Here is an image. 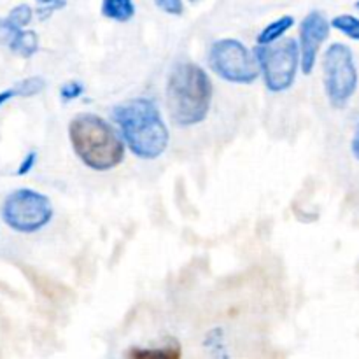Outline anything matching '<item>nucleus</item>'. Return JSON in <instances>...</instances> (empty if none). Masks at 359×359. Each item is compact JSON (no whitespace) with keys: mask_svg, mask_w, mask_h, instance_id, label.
<instances>
[{"mask_svg":"<svg viewBox=\"0 0 359 359\" xmlns=\"http://www.w3.org/2000/svg\"><path fill=\"white\" fill-rule=\"evenodd\" d=\"M112 118L121 130L123 140L135 156L156 160L165 153L170 135L154 102L133 98L116 105Z\"/></svg>","mask_w":359,"mask_h":359,"instance_id":"f257e3e1","label":"nucleus"},{"mask_svg":"<svg viewBox=\"0 0 359 359\" xmlns=\"http://www.w3.org/2000/svg\"><path fill=\"white\" fill-rule=\"evenodd\" d=\"M70 144L76 156L91 170L105 172L125 158V142L104 118L83 112L69 125Z\"/></svg>","mask_w":359,"mask_h":359,"instance_id":"f03ea898","label":"nucleus"},{"mask_svg":"<svg viewBox=\"0 0 359 359\" xmlns=\"http://www.w3.org/2000/svg\"><path fill=\"white\" fill-rule=\"evenodd\" d=\"M212 83L205 70L191 62L175 65L167 83V107L179 126H193L207 118Z\"/></svg>","mask_w":359,"mask_h":359,"instance_id":"7ed1b4c3","label":"nucleus"},{"mask_svg":"<svg viewBox=\"0 0 359 359\" xmlns=\"http://www.w3.org/2000/svg\"><path fill=\"white\" fill-rule=\"evenodd\" d=\"M0 212L4 223L18 233H35L53 219V205L48 196L30 188L9 193Z\"/></svg>","mask_w":359,"mask_h":359,"instance_id":"20e7f679","label":"nucleus"},{"mask_svg":"<svg viewBox=\"0 0 359 359\" xmlns=\"http://www.w3.org/2000/svg\"><path fill=\"white\" fill-rule=\"evenodd\" d=\"M255 58L263 72L265 86L273 93L290 90L300 65V48L294 39H284L277 44H258Z\"/></svg>","mask_w":359,"mask_h":359,"instance_id":"39448f33","label":"nucleus"},{"mask_svg":"<svg viewBox=\"0 0 359 359\" xmlns=\"http://www.w3.org/2000/svg\"><path fill=\"white\" fill-rule=\"evenodd\" d=\"M323 70L330 104L342 109L353 98L358 88V70L351 48L340 42L330 46L323 58Z\"/></svg>","mask_w":359,"mask_h":359,"instance_id":"423d86ee","label":"nucleus"},{"mask_svg":"<svg viewBox=\"0 0 359 359\" xmlns=\"http://www.w3.org/2000/svg\"><path fill=\"white\" fill-rule=\"evenodd\" d=\"M209 67L228 83L251 84L259 77V65L237 39H221L210 46Z\"/></svg>","mask_w":359,"mask_h":359,"instance_id":"0eeeda50","label":"nucleus"},{"mask_svg":"<svg viewBox=\"0 0 359 359\" xmlns=\"http://www.w3.org/2000/svg\"><path fill=\"white\" fill-rule=\"evenodd\" d=\"M330 35V21L319 11H312L304 18L300 27V65L305 76L312 74L323 42Z\"/></svg>","mask_w":359,"mask_h":359,"instance_id":"6e6552de","label":"nucleus"},{"mask_svg":"<svg viewBox=\"0 0 359 359\" xmlns=\"http://www.w3.org/2000/svg\"><path fill=\"white\" fill-rule=\"evenodd\" d=\"M9 49L14 55L21 56V58H30L39 51V37L34 30H21L16 32L13 41L9 42Z\"/></svg>","mask_w":359,"mask_h":359,"instance_id":"1a4fd4ad","label":"nucleus"},{"mask_svg":"<svg viewBox=\"0 0 359 359\" xmlns=\"http://www.w3.org/2000/svg\"><path fill=\"white\" fill-rule=\"evenodd\" d=\"M102 14L107 20L125 23L133 18L135 6H133V0H102Z\"/></svg>","mask_w":359,"mask_h":359,"instance_id":"9d476101","label":"nucleus"},{"mask_svg":"<svg viewBox=\"0 0 359 359\" xmlns=\"http://www.w3.org/2000/svg\"><path fill=\"white\" fill-rule=\"evenodd\" d=\"M294 23L293 16H283L279 20L272 21L269 27L265 28L263 32H259L258 35V44H273L276 41H279Z\"/></svg>","mask_w":359,"mask_h":359,"instance_id":"9b49d317","label":"nucleus"},{"mask_svg":"<svg viewBox=\"0 0 359 359\" xmlns=\"http://www.w3.org/2000/svg\"><path fill=\"white\" fill-rule=\"evenodd\" d=\"M330 27L337 28L339 32L346 34L347 37L359 41V18L351 16V14H340V16L333 18Z\"/></svg>","mask_w":359,"mask_h":359,"instance_id":"f8f14e48","label":"nucleus"},{"mask_svg":"<svg viewBox=\"0 0 359 359\" xmlns=\"http://www.w3.org/2000/svg\"><path fill=\"white\" fill-rule=\"evenodd\" d=\"M18 97H34L46 90V81L42 77H27L14 86Z\"/></svg>","mask_w":359,"mask_h":359,"instance_id":"ddd939ff","label":"nucleus"},{"mask_svg":"<svg viewBox=\"0 0 359 359\" xmlns=\"http://www.w3.org/2000/svg\"><path fill=\"white\" fill-rule=\"evenodd\" d=\"M32 16H34L32 7L27 6V4H20V6H16L14 9H11V13L7 14L6 18L7 21H9L11 25H14L16 28H25L32 21Z\"/></svg>","mask_w":359,"mask_h":359,"instance_id":"4468645a","label":"nucleus"},{"mask_svg":"<svg viewBox=\"0 0 359 359\" xmlns=\"http://www.w3.org/2000/svg\"><path fill=\"white\" fill-rule=\"evenodd\" d=\"M84 91V86L79 83V81H69V83H65L62 86V90H60V97H62V100H74V98L81 97Z\"/></svg>","mask_w":359,"mask_h":359,"instance_id":"2eb2a0df","label":"nucleus"},{"mask_svg":"<svg viewBox=\"0 0 359 359\" xmlns=\"http://www.w3.org/2000/svg\"><path fill=\"white\" fill-rule=\"evenodd\" d=\"M18 30H21V28H16L14 25H11L7 21V18H0V44L9 46V42L13 41Z\"/></svg>","mask_w":359,"mask_h":359,"instance_id":"dca6fc26","label":"nucleus"},{"mask_svg":"<svg viewBox=\"0 0 359 359\" xmlns=\"http://www.w3.org/2000/svg\"><path fill=\"white\" fill-rule=\"evenodd\" d=\"M154 2L161 11H165L167 14H174V16H179L184 11L182 0H154Z\"/></svg>","mask_w":359,"mask_h":359,"instance_id":"f3484780","label":"nucleus"},{"mask_svg":"<svg viewBox=\"0 0 359 359\" xmlns=\"http://www.w3.org/2000/svg\"><path fill=\"white\" fill-rule=\"evenodd\" d=\"M35 163H37V153L35 151H30V153L27 154V156L23 158V161L20 163V167H18V175H27L28 172L32 170V168L35 167Z\"/></svg>","mask_w":359,"mask_h":359,"instance_id":"a211bd4d","label":"nucleus"},{"mask_svg":"<svg viewBox=\"0 0 359 359\" xmlns=\"http://www.w3.org/2000/svg\"><path fill=\"white\" fill-rule=\"evenodd\" d=\"M133 356H160V358H172L177 356V353H167V351H133Z\"/></svg>","mask_w":359,"mask_h":359,"instance_id":"6ab92c4d","label":"nucleus"},{"mask_svg":"<svg viewBox=\"0 0 359 359\" xmlns=\"http://www.w3.org/2000/svg\"><path fill=\"white\" fill-rule=\"evenodd\" d=\"M14 97H18L16 90H14V88H11V90L0 91V107H4V104H7V102H9L11 98H14Z\"/></svg>","mask_w":359,"mask_h":359,"instance_id":"aec40b11","label":"nucleus"},{"mask_svg":"<svg viewBox=\"0 0 359 359\" xmlns=\"http://www.w3.org/2000/svg\"><path fill=\"white\" fill-rule=\"evenodd\" d=\"M351 147H353V154L359 160V125H358V128H356V133H354L353 146H351Z\"/></svg>","mask_w":359,"mask_h":359,"instance_id":"412c9836","label":"nucleus"},{"mask_svg":"<svg viewBox=\"0 0 359 359\" xmlns=\"http://www.w3.org/2000/svg\"><path fill=\"white\" fill-rule=\"evenodd\" d=\"M37 2H41V4H48V2H53V0H37Z\"/></svg>","mask_w":359,"mask_h":359,"instance_id":"4be33fe9","label":"nucleus"},{"mask_svg":"<svg viewBox=\"0 0 359 359\" xmlns=\"http://www.w3.org/2000/svg\"><path fill=\"white\" fill-rule=\"evenodd\" d=\"M356 9H358V11H359V2H358V4H356Z\"/></svg>","mask_w":359,"mask_h":359,"instance_id":"5701e85b","label":"nucleus"},{"mask_svg":"<svg viewBox=\"0 0 359 359\" xmlns=\"http://www.w3.org/2000/svg\"><path fill=\"white\" fill-rule=\"evenodd\" d=\"M191 2H196V0H191Z\"/></svg>","mask_w":359,"mask_h":359,"instance_id":"b1692460","label":"nucleus"}]
</instances>
